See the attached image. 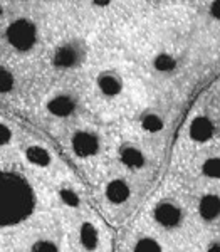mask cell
I'll list each match as a JSON object with an SVG mask.
<instances>
[{
	"label": "cell",
	"mask_w": 220,
	"mask_h": 252,
	"mask_svg": "<svg viewBox=\"0 0 220 252\" xmlns=\"http://www.w3.org/2000/svg\"><path fill=\"white\" fill-rule=\"evenodd\" d=\"M34 192L26 178L0 172V227L26 220L34 210Z\"/></svg>",
	"instance_id": "6da1fadb"
},
{
	"label": "cell",
	"mask_w": 220,
	"mask_h": 252,
	"mask_svg": "<svg viewBox=\"0 0 220 252\" xmlns=\"http://www.w3.org/2000/svg\"><path fill=\"white\" fill-rule=\"evenodd\" d=\"M153 222L160 227L161 230L170 234H182L189 232L191 237H197L200 232L195 222L193 212H191L190 197H163L152 209Z\"/></svg>",
	"instance_id": "7a4b0ae2"
},
{
	"label": "cell",
	"mask_w": 220,
	"mask_h": 252,
	"mask_svg": "<svg viewBox=\"0 0 220 252\" xmlns=\"http://www.w3.org/2000/svg\"><path fill=\"white\" fill-rule=\"evenodd\" d=\"M190 204L200 232H220V187L191 189Z\"/></svg>",
	"instance_id": "3957f363"
},
{
	"label": "cell",
	"mask_w": 220,
	"mask_h": 252,
	"mask_svg": "<svg viewBox=\"0 0 220 252\" xmlns=\"http://www.w3.org/2000/svg\"><path fill=\"white\" fill-rule=\"evenodd\" d=\"M187 172L191 189L220 187V145L191 153Z\"/></svg>",
	"instance_id": "277c9868"
},
{
	"label": "cell",
	"mask_w": 220,
	"mask_h": 252,
	"mask_svg": "<svg viewBox=\"0 0 220 252\" xmlns=\"http://www.w3.org/2000/svg\"><path fill=\"white\" fill-rule=\"evenodd\" d=\"M203 47L209 52L212 64L220 56V2H209L203 9Z\"/></svg>",
	"instance_id": "5b68a950"
},
{
	"label": "cell",
	"mask_w": 220,
	"mask_h": 252,
	"mask_svg": "<svg viewBox=\"0 0 220 252\" xmlns=\"http://www.w3.org/2000/svg\"><path fill=\"white\" fill-rule=\"evenodd\" d=\"M69 146H71L72 155L79 160H91L96 158L103 150V138L96 129L81 128L76 129L69 138Z\"/></svg>",
	"instance_id": "8992f818"
},
{
	"label": "cell",
	"mask_w": 220,
	"mask_h": 252,
	"mask_svg": "<svg viewBox=\"0 0 220 252\" xmlns=\"http://www.w3.org/2000/svg\"><path fill=\"white\" fill-rule=\"evenodd\" d=\"M86 56L88 49L83 40L69 39L56 47L54 54H52V64L54 67L63 69V71H71V69L79 67L86 61Z\"/></svg>",
	"instance_id": "52a82bcc"
},
{
	"label": "cell",
	"mask_w": 220,
	"mask_h": 252,
	"mask_svg": "<svg viewBox=\"0 0 220 252\" xmlns=\"http://www.w3.org/2000/svg\"><path fill=\"white\" fill-rule=\"evenodd\" d=\"M7 39L17 51H31L37 42V27L29 19H17L7 29Z\"/></svg>",
	"instance_id": "ba28073f"
},
{
	"label": "cell",
	"mask_w": 220,
	"mask_h": 252,
	"mask_svg": "<svg viewBox=\"0 0 220 252\" xmlns=\"http://www.w3.org/2000/svg\"><path fill=\"white\" fill-rule=\"evenodd\" d=\"M94 86L104 99H118L125 93V78L116 69H103L96 74Z\"/></svg>",
	"instance_id": "9c48e42d"
},
{
	"label": "cell",
	"mask_w": 220,
	"mask_h": 252,
	"mask_svg": "<svg viewBox=\"0 0 220 252\" xmlns=\"http://www.w3.org/2000/svg\"><path fill=\"white\" fill-rule=\"evenodd\" d=\"M187 64V56H178L170 49H161L152 58V67L161 76H173Z\"/></svg>",
	"instance_id": "30bf717a"
},
{
	"label": "cell",
	"mask_w": 220,
	"mask_h": 252,
	"mask_svg": "<svg viewBox=\"0 0 220 252\" xmlns=\"http://www.w3.org/2000/svg\"><path fill=\"white\" fill-rule=\"evenodd\" d=\"M103 195L109 205L121 207L129 202V198H131V195H133V189L126 178L115 177L104 185Z\"/></svg>",
	"instance_id": "8fae6325"
},
{
	"label": "cell",
	"mask_w": 220,
	"mask_h": 252,
	"mask_svg": "<svg viewBox=\"0 0 220 252\" xmlns=\"http://www.w3.org/2000/svg\"><path fill=\"white\" fill-rule=\"evenodd\" d=\"M118 160L121 166L131 170V172H140L148 165V155L138 145L125 143L118 152Z\"/></svg>",
	"instance_id": "7c38bea8"
},
{
	"label": "cell",
	"mask_w": 220,
	"mask_h": 252,
	"mask_svg": "<svg viewBox=\"0 0 220 252\" xmlns=\"http://www.w3.org/2000/svg\"><path fill=\"white\" fill-rule=\"evenodd\" d=\"M77 244L84 252H96L101 247V230L93 220H83L77 225Z\"/></svg>",
	"instance_id": "4fadbf2b"
},
{
	"label": "cell",
	"mask_w": 220,
	"mask_h": 252,
	"mask_svg": "<svg viewBox=\"0 0 220 252\" xmlns=\"http://www.w3.org/2000/svg\"><path fill=\"white\" fill-rule=\"evenodd\" d=\"M77 97L71 93H59L47 101V111L54 118H71L77 111Z\"/></svg>",
	"instance_id": "5bb4252c"
},
{
	"label": "cell",
	"mask_w": 220,
	"mask_h": 252,
	"mask_svg": "<svg viewBox=\"0 0 220 252\" xmlns=\"http://www.w3.org/2000/svg\"><path fill=\"white\" fill-rule=\"evenodd\" d=\"M140 128L146 135H160L166 129V120L158 111H146L140 116Z\"/></svg>",
	"instance_id": "9a60e30c"
},
{
	"label": "cell",
	"mask_w": 220,
	"mask_h": 252,
	"mask_svg": "<svg viewBox=\"0 0 220 252\" xmlns=\"http://www.w3.org/2000/svg\"><path fill=\"white\" fill-rule=\"evenodd\" d=\"M190 246L191 252H220V232H198Z\"/></svg>",
	"instance_id": "2e32d148"
},
{
	"label": "cell",
	"mask_w": 220,
	"mask_h": 252,
	"mask_svg": "<svg viewBox=\"0 0 220 252\" xmlns=\"http://www.w3.org/2000/svg\"><path fill=\"white\" fill-rule=\"evenodd\" d=\"M131 252H166V247L155 235H140L133 242Z\"/></svg>",
	"instance_id": "e0dca14e"
},
{
	"label": "cell",
	"mask_w": 220,
	"mask_h": 252,
	"mask_svg": "<svg viewBox=\"0 0 220 252\" xmlns=\"http://www.w3.org/2000/svg\"><path fill=\"white\" fill-rule=\"evenodd\" d=\"M58 197H59L61 204L64 207H67V209H72V210H77L81 207V204H83V202H81V195L69 185L61 187L58 190Z\"/></svg>",
	"instance_id": "ac0fdd59"
},
{
	"label": "cell",
	"mask_w": 220,
	"mask_h": 252,
	"mask_svg": "<svg viewBox=\"0 0 220 252\" xmlns=\"http://www.w3.org/2000/svg\"><path fill=\"white\" fill-rule=\"evenodd\" d=\"M27 158H29L31 163L37 165V166H42V168H46L52 163V157L51 153L47 152L46 148H42V146L39 145H34V146H29L26 152Z\"/></svg>",
	"instance_id": "d6986e66"
},
{
	"label": "cell",
	"mask_w": 220,
	"mask_h": 252,
	"mask_svg": "<svg viewBox=\"0 0 220 252\" xmlns=\"http://www.w3.org/2000/svg\"><path fill=\"white\" fill-rule=\"evenodd\" d=\"M31 252H61V247L52 239H40V241L34 242V246L31 247Z\"/></svg>",
	"instance_id": "ffe728a7"
},
{
	"label": "cell",
	"mask_w": 220,
	"mask_h": 252,
	"mask_svg": "<svg viewBox=\"0 0 220 252\" xmlns=\"http://www.w3.org/2000/svg\"><path fill=\"white\" fill-rule=\"evenodd\" d=\"M14 76L5 67H0V93H9L14 88Z\"/></svg>",
	"instance_id": "44dd1931"
},
{
	"label": "cell",
	"mask_w": 220,
	"mask_h": 252,
	"mask_svg": "<svg viewBox=\"0 0 220 252\" xmlns=\"http://www.w3.org/2000/svg\"><path fill=\"white\" fill-rule=\"evenodd\" d=\"M9 140H10V129L5 125L0 123V145L9 143Z\"/></svg>",
	"instance_id": "7402d4cb"
},
{
	"label": "cell",
	"mask_w": 220,
	"mask_h": 252,
	"mask_svg": "<svg viewBox=\"0 0 220 252\" xmlns=\"http://www.w3.org/2000/svg\"><path fill=\"white\" fill-rule=\"evenodd\" d=\"M0 15H2V7H0Z\"/></svg>",
	"instance_id": "603a6c76"
}]
</instances>
